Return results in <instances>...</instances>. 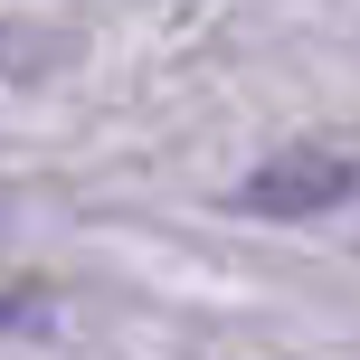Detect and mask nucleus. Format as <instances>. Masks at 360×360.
<instances>
[{
    "mask_svg": "<svg viewBox=\"0 0 360 360\" xmlns=\"http://www.w3.org/2000/svg\"><path fill=\"white\" fill-rule=\"evenodd\" d=\"M351 162H275L256 171V209H332V199H351Z\"/></svg>",
    "mask_w": 360,
    "mask_h": 360,
    "instance_id": "obj_1",
    "label": "nucleus"
},
{
    "mask_svg": "<svg viewBox=\"0 0 360 360\" xmlns=\"http://www.w3.org/2000/svg\"><path fill=\"white\" fill-rule=\"evenodd\" d=\"M10 323H29V294H19V285H0V332H10Z\"/></svg>",
    "mask_w": 360,
    "mask_h": 360,
    "instance_id": "obj_2",
    "label": "nucleus"
}]
</instances>
